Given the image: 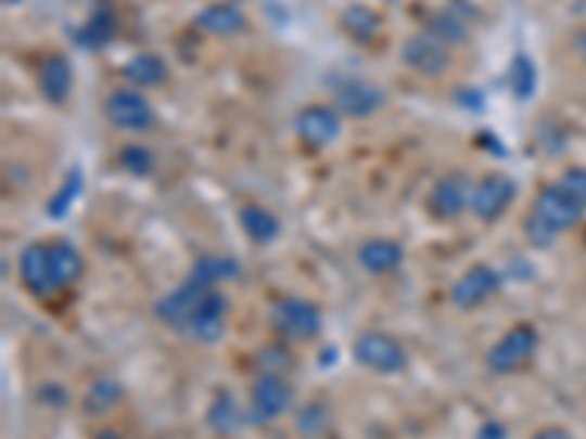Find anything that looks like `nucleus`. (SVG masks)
<instances>
[{
  "instance_id": "22",
  "label": "nucleus",
  "mask_w": 586,
  "mask_h": 439,
  "mask_svg": "<svg viewBox=\"0 0 586 439\" xmlns=\"http://www.w3.org/2000/svg\"><path fill=\"white\" fill-rule=\"evenodd\" d=\"M167 62L158 53H138L124 65V77L138 88H158L167 79Z\"/></svg>"
},
{
  "instance_id": "11",
  "label": "nucleus",
  "mask_w": 586,
  "mask_h": 439,
  "mask_svg": "<svg viewBox=\"0 0 586 439\" xmlns=\"http://www.w3.org/2000/svg\"><path fill=\"white\" fill-rule=\"evenodd\" d=\"M293 404L291 384L282 375H258L250 387V413L255 422H273Z\"/></svg>"
},
{
  "instance_id": "20",
  "label": "nucleus",
  "mask_w": 586,
  "mask_h": 439,
  "mask_svg": "<svg viewBox=\"0 0 586 439\" xmlns=\"http://www.w3.org/2000/svg\"><path fill=\"white\" fill-rule=\"evenodd\" d=\"M50 267H53V287L65 290L82 275L86 261H82V255L71 241H53L50 244Z\"/></svg>"
},
{
  "instance_id": "32",
  "label": "nucleus",
  "mask_w": 586,
  "mask_h": 439,
  "mask_svg": "<svg viewBox=\"0 0 586 439\" xmlns=\"http://www.w3.org/2000/svg\"><path fill=\"white\" fill-rule=\"evenodd\" d=\"M117 162H120V167L132 176L153 173V165H156V162H153V153L141 144L120 146V156H117Z\"/></svg>"
},
{
  "instance_id": "13",
  "label": "nucleus",
  "mask_w": 586,
  "mask_h": 439,
  "mask_svg": "<svg viewBox=\"0 0 586 439\" xmlns=\"http://www.w3.org/2000/svg\"><path fill=\"white\" fill-rule=\"evenodd\" d=\"M205 290H208V284H200V282H194V279H188L186 284H179L176 290H170L167 296L158 299L156 308H153L156 320L162 322V325H167L170 332L182 334L186 332L188 320H191V313H194V308L200 305V299H203Z\"/></svg>"
},
{
  "instance_id": "10",
  "label": "nucleus",
  "mask_w": 586,
  "mask_h": 439,
  "mask_svg": "<svg viewBox=\"0 0 586 439\" xmlns=\"http://www.w3.org/2000/svg\"><path fill=\"white\" fill-rule=\"evenodd\" d=\"M402 62L420 77H443L451 68V53L431 33H420L402 41Z\"/></svg>"
},
{
  "instance_id": "33",
  "label": "nucleus",
  "mask_w": 586,
  "mask_h": 439,
  "mask_svg": "<svg viewBox=\"0 0 586 439\" xmlns=\"http://www.w3.org/2000/svg\"><path fill=\"white\" fill-rule=\"evenodd\" d=\"M525 237H527V244L531 246H537V249H548V246H555V241L560 237V234L555 232V229H548L543 220H539L537 215H531L525 220Z\"/></svg>"
},
{
  "instance_id": "12",
  "label": "nucleus",
  "mask_w": 586,
  "mask_h": 439,
  "mask_svg": "<svg viewBox=\"0 0 586 439\" xmlns=\"http://www.w3.org/2000/svg\"><path fill=\"white\" fill-rule=\"evenodd\" d=\"M387 103V94H384V88L375 86L372 79H346L341 82V88L334 91V108H337V115L346 117H372L379 108H384Z\"/></svg>"
},
{
  "instance_id": "7",
  "label": "nucleus",
  "mask_w": 586,
  "mask_h": 439,
  "mask_svg": "<svg viewBox=\"0 0 586 439\" xmlns=\"http://www.w3.org/2000/svg\"><path fill=\"white\" fill-rule=\"evenodd\" d=\"M501 290V273L489 263H472L458 282L451 284V302L460 311H475Z\"/></svg>"
},
{
  "instance_id": "27",
  "label": "nucleus",
  "mask_w": 586,
  "mask_h": 439,
  "mask_svg": "<svg viewBox=\"0 0 586 439\" xmlns=\"http://www.w3.org/2000/svg\"><path fill=\"white\" fill-rule=\"evenodd\" d=\"M112 36H115V15H112V10L100 7V10H94V15L79 27L77 44L88 50H100L106 48Z\"/></svg>"
},
{
  "instance_id": "14",
  "label": "nucleus",
  "mask_w": 586,
  "mask_h": 439,
  "mask_svg": "<svg viewBox=\"0 0 586 439\" xmlns=\"http://www.w3.org/2000/svg\"><path fill=\"white\" fill-rule=\"evenodd\" d=\"M472 182L467 173H446L440 176L431 188L429 211L437 220H455L472 205Z\"/></svg>"
},
{
  "instance_id": "25",
  "label": "nucleus",
  "mask_w": 586,
  "mask_h": 439,
  "mask_svg": "<svg viewBox=\"0 0 586 439\" xmlns=\"http://www.w3.org/2000/svg\"><path fill=\"white\" fill-rule=\"evenodd\" d=\"M341 24L343 29H346V36L355 41H361V44L375 41L381 33V15H375L370 7H361V3H355V7H349V10L343 12Z\"/></svg>"
},
{
  "instance_id": "23",
  "label": "nucleus",
  "mask_w": 586,
  "mask_h": 439,
  "mask_svg": "<svg viewBox=\"0 0 586 439\" xmlns=\"http://www.w3.org/2000/svg\"><path fill=\"white\" fill-rule=\"evenodd\" d=\"M241 273V267L234 258H224V255H203V258H196L194 270L188 279H194L200 284H208V287H217V284L232 282Z\"/></svg>"
},
{
  "instance_id": "29",
  "label": "nucleus",
  "mask_w": 586,
  "mask_h": 439,
  "mask_svg": "<svg viewBox=\"0 0 586 439\" xmlns=\"http://www.w3.org/2000/svg\"><path fill=\"white\" fill-rule=\"evenodd\" d=\"M255 366H258V372L262 375H288V372L293 370V354L291 349H288V343H267V346H262V349L253 354Z\"/></svg>"
},
{
  "instance_id": "41",
  "label": "nucleus",
  "mask_w": 586,
  "mask_h": 439,
  "mask_svg": "<svg viewBox=\"0 0 586 439\" xmlns=\"http://www.w3.org/2000/svg\"><path fill=\"white\" fill-rule=\"evenodd\" d=\"M226 3H232V0H226Z\"/></svg>"
},
{
  "instance_id": "5",
  "label": "nucleus",
  "mask_w": 586,
  "mask_h": 439,
  "mask_svg": "<svg viewBox=\"0 0 586 439\" xmlns=\"http://www.w3.org/2000/svg\"><path fill=\"white\" fill-rule=\"evenodd\" d=\"M226 313H229V299L217 287H208L200 305L194 308V313H191L182 337L212 346L226 334Z\"/></svg>"
},
{
  "instance_id": "16",
  "label": "nucleus",
  "mask_w": 586,
  "mask_h": 439,
  "mask_svg": "<svg viewBox=\"0 0 586 439\" xmlns=\"http://www.w3.org/2000/svg\"><path fill=\"white\" fill-rule=\"evenodd\" d=\"M39 91L50 106L68 103L71 91H74V68L62 53H50L39 65Z\"/></svg>"
},
{
  "instance_id": "15",
  "label": "nucleus",
  "mask_w": 586,
  "mask_h": 439,
  "mask_svg": "<svg viewBox=\"0 0 586 439\" xmlns=\"http://www.w3.org/2000/svg\"><path fill=\"white\" fill-rule=\"evenodd\" d=\"M18 279L33 296H50L53 287V267H50V244H27L18 255Z\"/></svg>"
},
{
  "instance_id": "28",
  "label": "nucleus",
  "mask_w": 586,
  "mask_h": 439,
  "mask_svg": "<svg viewBox=\"0 0 586 439\" xmlns=\"http://www.w3.org/2000/svg\"><path fill=\"white\" fill-rule=\"evenodd\" d=\"M429 33L440 39L446 48L449 44H467L469 41V24L463 21L458 10H443L429 21Z\"/></svg>"
},
{
  "instance_id": "40",
  "label": "nucleus",
  "mask_w": 586,
  "mask_h": 439,
  "mask_svg": "<svg viewBox=\"0 0 586 439\" xmlns=\"http://www.w3.org/2000/svg\"><path fill=\"white\" fill-rule=\"evenodd\" d=\"M3 3H7V7H15V3H21V0H3Z\"/></svg>"
},
{
  "instance_id": "35",
  "label": "nucleus",
  "mask_w": 586,
  "mask_h": 439,
  "mask_svg": "<svg viewBox=\"0 0 586 439\" xmlns=\"http://www.w3.org/2000/svg\"><path fill=\"white\" fill-rule=\"evenodd\" d=\"M36 399H39L41 404H44V408L62 410L71 401V396H68V390L62 387V384H56V380H48V384H41V387H39Z\"/></svg>"
},
{
  "instance_id": "34",
  "label": "nucleus",
  "mask_w": 586,
  "mask_h": 439,
  "mask_svg": "<svg viewBox=\"0 0 586 439\" xmlns=\"http://www.w3.org/2000/svg\"><path fill=\"white\" fill-rule=\"evenodd\" d=\"M557 185L563 188L569 196H575L577 203L586 208V167H569L566 173L560 176Z\"/></svg>"
},
{
  "instance_id": "3",
  "label": "nucleus",
  "mask_w": 586,
  "mask_h": 439,
  "mask_svg": "<svg viewBox=\"0 0 586 439\" xmlns=\"http://www.w3.org/2000/svg\"><path fill=\"white\" fill-rule=\"evenodd\" d=\"M352 358L375 375H399L408 370V351L387 332H364L352 346Z\"/></svg>"
},
{
  "instance_id": "19",
  "label": "nucleus",
  "mask_w": 586,
  "mask_h": 439,
  "mask_svg": "<svg viewBox=\"0 0 586 439\" xmlns=\"http://www.w3.org/2000/svg\"><path fill=\"white\" fill-rule=\"evenodd\" d=\"M238 223H241V232H244L255 246L276 244L279 234H282V220H279L270 208H264V205L258 203L244 205L241 215H238Z\"/></svg>"
},
{
  "instance_id": "31",
  "label": "nucleus",
  "mask_w": 586,
  "mask_h": 439,
  "mask_svg": "<svg viewBox=\"0 0 586 439\" xmlns=\"http://www.w3.org/2000/svg\"><path fill=\"white\" fill-rule=\"evenodd\" d=\"M329 422H332V416H329V410H326V404H305V408H300V413H296V430L303 434V437H320L322 430L329 428Z\"/></svg>"
},
{
  "instance_id": "30",
  "label": "nucleus",
  "mask_w": 586,
  "mask_h": 439,
  "mask_svg": "<svg viewBox=\"0 0 586 439\" xmlns=\"http://www.w3.org/2000/svg\"><path fill=\"white\" fill-rule=\"evenodd\" d=\"M82 188H86V179H82V170L79 167H71L68 179H65V185L59 188L53 199L48 205V215L50 217H65L74 208L79 196H82Z\"/></svg>"
},
{
  "instance_id": "17",
  "label": "nucleus",
  "mask_w": 586,
  "mask_h": 439,
  "mask_svg": "<svg viewBox=\"0 0 586 439\" xmlns=\"http://www.w3.org/2000/svg\"><path fill=\"white\" fill-rule=\"evenodd\" d=\"M405 261V249L399 241L393 237H370L358 246V263H361L364 273L370 275H387L396 273Z\"/></svg>"
},
{
  "instance_id": "6",
  "label": "nucleus",
  "mask_w": 586,
  "mask_h": 439,
  "mask_svg": "<svg viewBox=\"0 0 586 439\" xmlns=\"http://www.w3.org/2000/svg\"><path fill=\"white\" fill-rule=\"evenodd\" d=\"M513 199H517V182L508 173H487L472 188L469 211L479 217L481 223H496L513 205Z\"/></svg>"
},
{
  "instance_id": "36",
  "label": "nucleus",
  "mask_w": 586,
  "mask_h": 439,
  "mask_svg": "<svg viewBox=\"0 0 586 439\" xmlns=\"http://www.w3.org/2000/svg\"><path fill=\"white\" fill-rule=\"evenodd\" d=\"M475 439H510V434L501 422L487 419V422H481V428L475 430Z\"/></svg>"
},
{
  "instance_id": "26",
  "label": "nucleus",
  "mask_w": 586,
  "mask_h": 439,
  "mask_svg": "<svg viewBox=\"0 0 586 439\" xmlns=\"http://www.w3.org/2000/svg\"><path fill=\"white\" fill-rule=\"evenodd\" d=\"M124 399V387L115 378H98L82 396V410L88 416H103L109 410H115Z\"/></svg>"
},
{
  "instance_id": "18",
  "label": "nucleus",
  "mask_w": 586,
  "mask_h": 439,
  "mask_svg": "<svg viewBox=\"0 0 586 439\" xmlns=\"http://www.w3.org/2000/svg\"><path fill=\"white\" fill-rule=\"evenodd\" d=\"M194 24L208 36H217V39H229V36H238L241 29L246 27V15L234 3H212L205 10L196 12Z\"/></svg>"
},
{
  "instance_id": "8",
  "label": "nucleus",
  "mask_w": 586,
  "mask_h": 439,
  "mask_svg": "<svg viewBox=\"0 0 586 439\" xmlns=\"http://www.w3.org/2000/svg\"><path fill=\"white\" fill-rule=\"evenodd\" d=\"M293 132L308 150H326L341 138V115L334 106H305L293 117Z\"/></svg>"
},
{
  "instance_id": "4",
  "label": "nucleus",
  "mask_w": 586,
  "mask_h": 439,
  "mask_svg": "<svg viewBox=\"0 0 586 439\" xmlns=\"http://www.w3.org/2000/svg\"><path fill=\"white\" fill-rule=\"evenodd\" d=\"M106 120L120 132H146L156 124V112L150 100L136 88H115L106 98Z\"/></svg>"
},
{
  "instance_id": "38",
  "label": "nucleus",
  "mask_w": 586,
  "mask_h": 439,
  "mask_svg": "<svg viewBox=\"0 0 586 439\" xmlns=\"http://www.w3.org/2000/svg\"><path fill=\"white\" fill-rule=\"evenodd\" d=\"M575 48H577V53H581V59L586 62V33H581V36H577Z\"/></svg>"
},
{
  "instance_id": "21",
  "label": "nucleus",
  "mask_w": 586,
  "mask_h": 439,
  "mask_svg": "<svg viewBox=\"0 0 586 439\" xmlns=\"http://www.w3.org/2000/svg\"><path fill=\"white\" fill-rule=\"evenodd\" d=\"M246 413H250V408L246 410L241 408V401L234 399L232 392H220V396L212 401L205 422H208V428L215 430V434L229 437V434H238V430H241V425L246 422ZM250 416H253V413H250Z\"/></svg>"
},
{
  "instance_id": "2",
  "label": "nucleus",
  "mask_w": 586,
  "mask_h": 439,
  "mask_svg": "<svg viewBox=\"0 0 586 439\" xmlns=\"http://www.w3.org/2000/svg\"><path fill=\"white\" fill-rule=\"evenodd\" d=\"M539 349V332L534 325H527V322H519L513 325L505 337H498L493 346H489L487 358V370L493 375H517L527 366V363L534 361V354Z\"/></svg>"
},
{
  "instance_id": "39",
  "label": "nucleus",
  "mask_w": 586,
  "mask_h": 439,
  "mask_svg": "<svg viewBox=\"0 0 586 439\" xmlns=\"http://www.w3.org/2000/svg\"><path fill=\"white\" fill-rule=\"evenodd\" d=\"M94 439H124V437H120V434H117V430L103 428V430H98V437H94Z\"/></svg>"
},
{
  "instance_id": "37",
  "label": "nucleus",
  "mask_w": 586,
  "mask_h": 439,
  "mask_svg": "<svg viewBox=\"0 0 586 439\" xmlns=\"http://www.w3.org/2000/svg\"><path fill=\"white\" fill-rule=\"evenodd\" d=\"M531 439H575V437H572L566 428H543V430H537Z\"/></svg>"
},
{
  "instance_id": "1",
  "label": "nucleus",
  "mask_w": 586,
  "mask_h": 439,
  "mask_svg": "<svg viewBox=\"0 0 586 439\" xmlns=\"http://www.w3.org/2000/svg\"><path fill=\"white\" fill-rule=\"evenodd\" d=\"M270 332L282 343H311L322 332L320 308L300 296H282L270 305Z\"/></svg>"
},
{
  "instance_id": "24",
  "label": "nucleus",
  "mask_w": 586,
  "mask_h": 439,
  "mask_svg": "<svg viewBox=\"0 0 586 439\" xmlns=\"http://www.w3.org/2000/svg\"><path fill=\"white\" fill-rule=\"evenodd\" d=\"M508 88L519 103L531 100L534 98V91H537V65H534V59L527 56V53H522V50L513 53V59H510Z\"/></svg>"
},
{
  "instance_id": "9",
  "label": "nucleus",
  "mask_w": 586,
  "mask_h": 439,
  "mask_svg": "<svg viewBox=\"0 0 586 439\" xmlns=\"http://www.w3.org/2000/svg\"><path fill=\"white\" fill-rule=\"evenodd\" d=\"M531 215H537L539 220H543L548 229H555L557 234H566L584 220L586 208L577 203L575 196H569L560 185H551L539 191Z\"/></svg>"
}]
</instances>
